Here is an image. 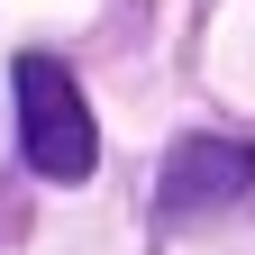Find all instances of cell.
Instances as JSON below:
<instances>
[{"label": "cell", "instance_id": "obj_2", "mask_svg": "<svg viewBox=\"0 0 255 255\" xmlns=\"http://www.w3.org/2000/svg\"><path fill=\"white\" fill-rule=\"evenodd\" d=\"M164 219L191 228V219H237L255 210V146L246 137H182L164 155Z\"/></svg>", "mask_w": 255, "mask_h": 255}, {"label": "cell", "instance_id": "obj_1", "mask_svg": "<svg viewBox=\"0 0 255 255\" xmlns=\"http://www.w3.org/2000/svg\"><path fill=\"white\" fill-rule=\"evenodd\" d=\"M18 146L27 164H37L46 182H82L91 164H101V128H91V101L82 82L64 73L55 55H18Z\"/></svg>", "mask_w": 255, "mask_h": 255}]
</instances>
